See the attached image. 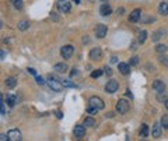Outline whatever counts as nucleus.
<instances>
[{
    "label": "nucleus",
    "instance_id": "nucleus-18",
    "mask_svg": "<svg viewBox=\"0 0 168 141\" xmlns=\"http://www.w3.org/2000/svg\"><path fill=\"white\" fill-rule=\"evenodd\" d=\"M4 84H6L7 88H14V87L17 85V80L14 78V77H8V78H6Z\"/></svg>",
    "mask_w": 168,
    "mask_h": 141
},
{
    "label": "nucleus",
    "instance_id": "nucleus-10",
    "mask_svg": "<svg viewBox=\"0 0 168 141\" xmlns=\"http://www.w3.org/2000/svg\"><path fill=\"white\" fill-rule=\"evenodd\" d=\"M140 16H142L140 8H136V10H133L130 14H129V21H130V23H137V21L140 20Z\"/></svg>",
    "mask_w": 168,
    "mask_h": 141
},
{
    "label": "nucleus",
    "instance_id": "nucleus-20",
    "mask_svg": "<svg viewBox=\"0 0 168 141\" xmlns=\"http://www.w3.org/2000/svg\"><path fill=\"white\" fill-rule=\"evenodd\" d=\"M6 99H7V105H8V106L13 108L14 105H16L17 97H16V95H7V97H6Z\"/></svg>",
    "mask_w": 168,
    "mask_h": 141
},
{
    "label": "nucleus",
    "instance_id": "nucleus-36",
    "mask_svg": "<svg viewBox=\"0 0 168 141\" xmlns=\"http://www.w3.org/2000/svg\"><path fill=\"white\" fill-rule=\"evenodd\" d=\"M0 141H8V137L6 134H0Z\"/></svg>",
    "mask_w": 168,
    "mask_h": 141
},
{
    "label": "nucleus",
    "instance_id": "nucleus-28",
    "mask_svg": "<svg viewBox=\"0 0 168 141\" xmlns=\"http://www.w3.org/2000/svg\"><path fill=\"white\" fill-rule=\"evenodd\" d=\"M102 73H104L102 70H94L91 73V77H92V78H100V77L102 76Z\"/></svg>",
    "mask_w": 168,
    "mask_h": 141
},
{
    "label": "nucleus",
    "instance_id": "nucleus-16",
    "mask_svg": "<svg viewBox=\"0 0 168 141\" xmlns=\"http://www.w3.org/2000/svg\"><path fill=\"white\" fill-rule=\"evenodd\" d=\"M100 13H101V16H109V14L112 13V8H111L109 4H102L100 7Z\"/></svg>",
    "mask_w": 168,
    "mask_h": 141
},
{
    "label": "nucleus",
    "instance_id": "nucleus-6",
    "mask_svg": "<svg viewBox=\"0 0 168 141\" xmlns=\"http://www.w3.org/2000/svg\"><path fill=\"white\" fill-rule=\"evenodd\" d=\"M107 32H108V28H107V25H104V24H98V25L95 27V37L100 38V39L107 35Z\"/></svg>",
    "mask_w": 168,
    "mask_h": 141
},
{
    "label": "nucleus",
    "instance_id": "nucleus-13",
    "mask_svg": "<svg viewBox=\"0 0 168 141\" xmlns=\"http://www.w3.org/2000/svg\"><path fill=\"white\" fill-rule=\"evenodd\" d=\"M153 88L161 94V92H164V89H165V85H164V83L161 80H155L154 83H153Z\"/></svg>",
    "mask_w": 168,
    "mask_h": 141
},
{
    "label": "nucleus",
    "instance_id": "nucleus-2",
    "mask_svg": "<svg viewBox=\"0 0 168 141\" xmlns=\"http://www.w3.org/2000/svg\"><path fill=\"white\" fill-rule=\"evenodd\" d=\"M129 102L126 101V99H121V101H118V103H116V112L118 113H121V115H125L126 112L129 110Z\"/></svg>",
    "mask_w": 168,
    "mask_h": 141
},
{
    "label": "nucleus",
    "instance_id": "nucleus-34",
    "mask_svg": "<svg viewBox=\"0 0 168 141\" xmlns=\"http://www.w3.org/2000/svg\"><path fill=\"white\" fill-rule=\"evenodd\" d=\"M104 73L107 74V76H112V70H111L109 67H105L104 68Z\"/></svg>",
    "mask_w": 168,
    "mask_h": 141
},
{
    "label": "nucleus",
    "instance_id": "nucleus-26",
    "mask_svg": "<svg viewBox=\"0 0 168 141\" xmlns=\"http://www.w3.org/2000/svg\"><path fill=\"white\" fill-rule=\"evenodd\" d=\"M158 60H160V63H163L164 66H165V67H168V56H165L163 53V55L160 56V58H158Z\"/></svg>",
    "mask_w": 168,
    "mask_h": 141
},
{
    "label": "nucleus",
    "instance_id": "nucleus-42",
    "mask_svg": "<svg viewBox=\"0 0 168 141\" xmlns=\"http://www.w3.org/2000/svg\"><path fill=\"white\" fill-rule=\"evenodd\" d=\"M126 97H129V98H130V99H132V98H133V95H132V92L129 91V89H128V91H126Z\"/></svg>",
    "mask_w": 168,
    "mask_h": 141
},
{
    "label": "nucleus",
    "instance_id": "nucleus-30",
    "mask_svg": "<svg viewBox=\"0 0 168 141\" xmlns=\"http://www.w3.org/2000/svg\"><path fill=\"white\" fill-rule=\"evenodd\" d=\"M62 84L66 85V87H69V88H74V87H77L74 83H70V81H67V80H62Z\"/></svg>",
    "mask_w": 168,
    "mask_h": 141
},
{
    "label": "nucleus",
    "instance_id": "nucleus-37",
    "mask_svg": "<svg viewBox=\"0 0 168 141\" xmlns=\"http://www.w3.org/2000/svg\"><path fill=\"white\" fill-rule=\"evenodd\" d=\"M77 73H79V71H77L76 68H73V70L70 71V77H74V76H77Z\"/></svg>",
    "mask_w": 168,
    "mask_h": 141
},
{
    "label": "nucleus",
    "instance_id": "nucleus-3",
    "mask_svg": "<svg viewBox=\"0 0 168 141\" xmlns=\"http://www.w3.org/2000/svg\"><path fill=\"white\" fill-rule=\"evenodd\" d=\"M88 105L90 106H94V108H97L98 110L100 109H104V101L101 99V98H98V97H91L88 99Z\"/></svg>",
    "mask_w": 168,
    "mask_h": 141
},
{
    "label": "nucleus",
    "instance_id": "nucleus-1",
    "mask_svg": "<svg viewBox=\"0 0 168 141\" xmlns=\"http://www.w3.org/2000/svg\"><path fill=\"white\" fill-rule=\"evenodd\" d=\"M73 53H74V48L71 46V45H65V46H62V49H60V55H62V58L63 59H70L71 56H73Z\"/></svg>",
    "mask_w": 168,
    "mask_h": 141
},
{
    "label": "nucleus",
    "instance_id": "nucleus-21",
    "mask_svg": "<svg viewBox=\"0 0 168 141\" xmlns=\"http://www.w3.org/2000/svg\"><path fill=\"white\" fill-rule=\"evenodd\" d=\"M84 126L86 127H92V126H95V119L94 118H86L84 119Z\"/></svg>",
    "mask_w": 168,
    "mask_h": 141
},
{
    "label": "nucleus",
    "instance_id": "nucleus-22",
    "mask_svg": "<svg viewBox=\"0 0 168 141\" xmlns=\"http://www.w3.org/2000/svg\"><path fill=\"white\" fill-rule=\"evenodd\" d=\"M149 134H150L149 126H147V124H142V127H140V136H142V137H147Z\"/></svg>",
    "mask_w": 168,
    "mask_h": 141
},
{
    "label": "nucleus",
    "instance_id": "nucleus-14",
    "mask_svg": "<svg viewBox=\"0 0 168 141\" xmlns=\"http://www.w3.org/2000/svg\"><path fill=\"white\" fill-rule=\"evenodd\" d=\"M161 127H163V126H161V123H160V124H158V123H155V124L153 126L151 134H153V137H154V138H158V137L161 136Z\"/></svg>",
    "mask_w": 168,
    "mask_h": 141
},
{
    "label": "nucleus",
    "instance_id": "nucleus-4",
    "mask_svg": "<svg viewBox=\"0 0 168 141\" xmlns=\"http://www.w3.org/2000/svg\"><path fill=\"white\" fill-rule=\"evenodd\" d=\"M48 87H49L52 91H55V92H59V91H62V81H58V80H55V78H49L48 80Z\"/></svg>",
    "mask_w": 168,
    "mask_h": 141
},
{
    "label": "nucleus",
    "instance_id": "nucleus-12",
    "mask_svg": "<svg viewBox=\"0 0 168 141\" xmlns=\"http://www.w3.org/2000/svg\"><path fill=\"white\" fill-rule=\"evenodd\" d=\"M164 35H165V31H164L163 28H160L151 35V39H153V42H158V41H161V38H163Z\"/></svg>",
    "mask_w": 168,
    "mask_h": 141
},
{
    "label": "nucleus",
    "instance_id": "nucleus-5",
    "mask_svg": "<svg viewBox=\"0 0 168 141\" xmlns=\"http://www.w3.org/2000/svg\"><path fill=\"white\" fill-rule=\"evenodd\" d=\"M119 88V83L116 80H109L107 83V85H105V91L109 92V94H113V92H116Z\"/></svg>",
    "mask_w": 168,
    "mask_h": 141
},
{
    "label": "nucleus",
    "instance_id": "nucleus-32",
    "mask_svg": "<svg viewBox=\"0 0 168 141\" xmlns=\"http://www.w3.org/2000/svg\"><path fill=\"white\" fill-rule=\"evenodd\" d=\"M137 63H139V58H137V56H133V58L130 59V62H129V64H130V66H136Z\"/></svg>",
    "mask_w": 168,
    "mask_h": 141
},
{
    "label": "nucleus",
    "instance_id": "nucleus-38",
    "mask_svg": "<svg viewBox=\"0 0 168 141\" xmlns=\"http://www.w3.org/2000/svg\"><path fill=\"white\" fill-rule=\"evenodd\" d=\"M28 71H29V73L32 74V76H37V71H35L34 68H31V67H29V68H28Z\"/></svg>",
    "mask_w": 168,
    "mask_h": 141
},
{
    "label": "nucleus",
    "instance_id": "nucleus-15",
    "mask_svg": "<svg viewBox=\"0 0 168 141\" xmlns=\"http://www.w3.org/2000/svg\"><path fill=\"white\" fill-rule=\"evenodd\" d=\"M73 133H74V136L76 137H83L84 134H86V126H76L74 127V130H73Z\"/></svg>",
    "mask_w": 168,
    "mask_h": 141
},
{
    "label": "nucleus",
    "instance_id": "nucleus-40",
    "mask_svg": "<svg viewBox=\"0 0 168 141\" xmlns=\"http://www.w3.org/2000/svg\"><path fill=\"white\" fill-rule=\"evenodd\" d=\"M81 42H83V43H84V45H87V43H88V42H90V41H88V37H84Z\"/></svg>",
    "mask_w": 168,
    "mask_h": 141
},
{
    "label": "nucleus",
    "instance_id": "nucleus-24",
    "mask_svg": "<svg viewBox=\"0 0 168 141\" xmlns=\"http://www.w3.org/2000/svg\"><path fill=\"white\" fill-rule=\"evenodd\" d=\"M28 27H29V23L27 20H23V21H20L18 23V29L20 31H25V29H28Z\"/></svg>",
    "mask_w": 168,
    "mask_h": 141
},
{
    "label": "nucleus",
    "instance_id": "nucleus-19",
    "mask_svg": "<svg viewBox=\"0 0 168 141\" xmlns=\"http://www.w3.org/2000/svg\"><path fill=\"white\" fill-rule=\"evenodd\" d=\"M55 70L59 71V73H65V71L67 70V66H66V63H56V64H55Z\"/></svg>",
    "mask_w": 168,
    "mask_h": 141
},
{
    "label": "nucleus",
    "instance_id": "nucleus-29",
    "mask_svg": "<svg viewBox=\"0 0 168 141\" xmlns=\"http://www.w3.org/2000/svg\"><path fill=\"white\" fill-rule=\"evenodd\" d=\"M13 2V4H14V7L16 8H23V0H11Z\"/></svg>",
    "mask_w": 168,
    "mask_h": 141
},
{
    "label": "nucleus",
    "instance_id": "nucleus-9",
    "mask_svg": "<svg viewBox=\"0 0 168 141\" xmlns=\"http://www.w3.org/2000/svg\"><path fill=\"white\" fill-rule=\"evenodd\" d=\"M58 7H59V10H60L62 13H69V11L71 10V4L69 2H66V0L59 2L58 3Z\"/></svg>",
    "mask_w": 168,
    "mask_h": 141
},
{
    "label": "nucleus",
    "instance_id": "nucleus-39",
    "mask_svg": "<svg viewBox=\"0 0 168 141\" xmlns=\"http://www.w3.org/2000/svg\"><path fill=\"white\" fill-rule=\"evenodd\" d=\"M55 115H56V118H58V119L63 118V113H60V112H55Z\"/></svg>",
    "mask_w": 168,
    "mask_h": 141
},
{
    "label": "nucleus",
    "instance_id": "nucleus-17",
    "mask_svg": "<svg viewBox=\"0 0 168 141\" xmlns=\"http://www.w3.org/2000/svg\"><path fill=\"white\" fill-rule=\"evenodd\" d=\"M158 13H160L161 16H167L168 14V3H164V2L160 3V6H158Z\"/></svg>",
    "mask_w": 168,
    "mask_h": 141
},
{
    "label": "nucleus",
    "instance_id": "nucleus-35",
    "mask_svg": "<svg viewBox=\"0 0 168 141\" xmlns=\"http://www.w3.org/2000/svg\"><path fill=\"white\" fill-rule=\"evenodd\" d=\"M35 80H37V83H38V84H45V81H44V78H42V77L35 76Z\"/></svg>",
    "mask_w": 168,
    "mask_h": 141
},
{
    "label": "nucleus",
    "instance_id": "nucleus-23",
    "mask_svg": "<svg viewBox=\"0 0 168 141\" xmlns=\"http://www.w3.org/2000/svg\"><path fill=\"white\" fill-rule=\"evenodd\" d=\"M146 39H147V32L146 31H140L139 38H137V42H139L140 45H143L146 42Z\"/></svg>",
    "mask_w": 168,
    "mask_h": 141
},
{
    "label": "nucleus",
    "instance_id": "nucleus-43",
    "mask_svg": "<svg viewBox=\"0 0 168 141\" xmlns=\"http://www.w3.org/2000/svg\"><path fill=\"white\" fill-rule=\"evenodd\" d=\"M165 108H167V109H168V99L165 101Z\"/></svg>",
    "mask_w": 168,
    "mask_h": 141
},
{
    "label": "nucleus",
    "instance_id": "nucleus-7",
    "mask_svg": "<svg viewBox=\"0 0 168 141\" xmlns=\"http://www.w3.org/2000/svg\"><path fill=\"white\" fill-rule=\"evenodd\" d=\"M8 141H20L21 140V133L18 128H11L10 131L7 133Z\"/></svg>",
    "mask_w": 168,
    "mask_h": 141
},
{
    "label": "nucleus",
    "instance_id": "nucleus-11",
    "mask_svg": "<svg viewBox=\"0 0 168 141\" xmlns=\"http://www.w3.org/2000/svg\"><path fill=\"white\" fill-rule=\"evenodd\" d=\"M118 68H119V71H121V74H123V76H128V74L130 73V64H129V63H125V62L119 63Z\"/></svg>",
    "mask_w": 168,
    "mask_h": 141
},
{
    "label": "nucleus",
    "instance_id": "nucleus-45",
    "mask_svg": "<svg viewBox=\"0 0 168 141\" xmlns=\"http://www.w3.org/2000/svg\"><path fill=\"white\" fill-rule=\"evenodd\" d=\"M144 141H146V140H144Z\"/></svg>",
    "mask_w": 168,
    "mask_h": 141
},
{
    "label": "nucleus",
    "instance_id": "nucleus-44",
    "mask_svg": "<svg viewBox=\"0 0 168 141\" xmlns=\"http://www.w3.org/2000/svg\"><path fill=\"white\" fill-rule=\"evenodd\" d=\"M74 2H76V3H80V0H74Z\"/></svg>",
    "mask_w": 168,
    "mask_h": 141
},
{
    "label": "nucleus",
    "instance_id": "nucleus-8",
    "mask_svg": "<svg viewBox=\"0 0 168 141\" xmlns=\"http://www.w3.org/2000/svg\"><path fill=\"white\" fill-rule=\"evenodd\" d=\"M101 58H102V50L100 48H92L90 50V59L91 60H101Z\"/></svg>",
    "mask_w": 168,
    "mask_h": 141
},
{
    "label": "nucleus",
    "instance_id": "nucleus-31",
    "mask_svg": "<svg viewBox=\"0 0 168 141\" xmlns=\"http://www.w3.org/2000/svg\"><path fill=\"white\" fill-rule=\"evenodd\" d=\"M97 112H98L97 108L90 106V105H88V108H87V113H90V115H94V113H97Z\"/></svg>",
    "mask_w": 168,
    "mask_h": 141
},
{
    "label": "nucleus",
    "instance_id": "nucleus-27",
    "mask_svg": "<svg viewBox=\"0 0 168 141\" xmlns=\"http://www.w3.org/2000/svg\"><path fill=\"white\" fill-rule=\"evenodd\" d=\"M161 126H163V128H168V115H164L161 118Z\"/></svg>",
    "mask_w": 168,
    "mask_h": 141
},
{
    "label": "nucleus",
    "instance_id": "nucleus-41",
    "mask_svg": "<svg viewBox=\"0 0 168 141\" xmlns=\"http://www.w3.org/2000/svg\"><path fill=\"white\" fill-rule=\"evenodd\" d=\"M118 62V58H116V56H112V58H111V63H116Z\"/></svg>",
    "mask_w": 168,
    "mask_h": 141
},
{
    "label": "nucleus",
    "instance_id": "nucleus-33",
    "mask_svg": "<svg viewBox=\"0 0 168 141\" xmlns=\"http://www.w3.org/2000/svg\"><path fill=\"white\" fill-rule=\"evenodd\" d=\"M50 18H52L53 21H59V16H58L56 13H53V11H52V13H50Z\"/></svg>",
    "mask_w": 168,
    "mask_h": 141
},
{
    "label": "nucleus",
    "instance_id": "nucleus-25",
    "mask_svg": "<svg viewBox=\"0 0 168 141\" xmlns=\"http://www.w3.org/2000/svg\"><path fill=\"white\" fill-rule=\"evenodd\" d=\"M155 52L157 53H165L167 52V45H163V43H158L157 46H155Z\"/></svg>",
    "mask_w": 168,
    "mask_h": 141
}]
</instances>
